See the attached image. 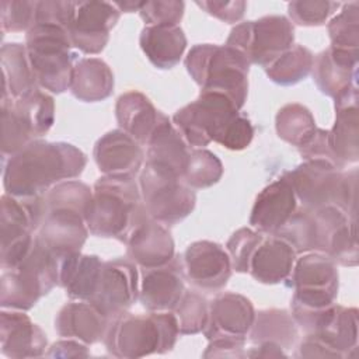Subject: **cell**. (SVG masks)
Segmentation results:
<instances>
[{
    "instance_id": "obj_1",
    "label": "cell",
    "mask_w": 359,
    "mask_h": 359,
    "mask_svg": "<svg viewBox=\"0 0 359 359\" xmlns=\"http://www.w3.org/2000/svg\"><path fill=\"white\" fill-rule=\"evenodd\" d=\"M86 164V154L76 146L38 139L4 158L3 185L13 196H41L56 184L79 177Z\"/></svg>"
},
{
    "instance_id": "obj_2",
    "label": "cell",
    "mask_w": 359,
    "mask_h": 359,
    "mask_svg": "<svg viewBox=\"0 0 359 359\" xmlns=\"http://www.w3.org/2000/svg\"><path fill=\"white\" fill-rule=\"evenodd\" d=\"M294 251L323 252L337 264L355 266L358 264L356 219L334 205L297 209L287 223L276 233Z\"/></svg>"
},
{
    "instance_id": "obj_3",
    "label": "cell",
    "mask_w": 359,
    "mask_h": 359,
    "mask_svg": "<svg viewBox=\"0 0 359 359\" xmlns=\"http://www.w3.org/2000/svg\"><path fill=\"white\" fill-rule=\"evenodd\" d=\"M146 216L140 188L133 177L102 175L93 187L84 220L93 236L125 243Z\"/></svg>"
},
{
    "instance_id": "obj_4",
    "label": "cell",
    "mask_w": 359,
    "mask_h": 359,
    "mask_svg": "<svg viewBox=\"0 0 359 359\" xmlns=\"http://www.w3.org/2000/svg\"><path fill=\"white\" fill-rule=\"evenodd\" d=\"M180 335L172 311L123 313L111 320L104 345L115 358H143L170 352Z\"/></svg>"
},
{
    "instance_id": "obj_5",
    "label": "cell",
    "mask_w": 359,
    "mask_h": 359,
    "mask_svg": "<svg viewBox=\"0 0 359 359\" xmlns=\"http://www.w3.org/2000/svg\"><path fill=\"white\" fill-rule=\"evenodd\" d=\"M185 67L201 91L226 95L238 109L248 93L250 63L226 45L198 43L185 57Z\"/></svg>"
},
{
    "instance_id": "obj_6",
    "label": "cell",
    "mask_w": 359,
    "mask_h": 359,
    "mask_svg": "<svg viewBox=\"0 0 359 359\" xmlns=\"http://www.w3.org/2000/svg\"><path fill=\"white\" fill-rule=\"evenodd\" d=\"M285 175L303 208L334 205L356 219V170L341 172L325 160H306Z\"/></svg>"
},
{
    "instance_id": "obj_7",
    "label": "cell",
    "mask_w": 359,
    "mask_h": 359,
    "mask_svg": "<svg viewBox=\"0 0 359 359\" xmlns=\"http://www.w3.org/2000/svg\"><path fill=\"white\" fill-rule=\"evenodd\" d=\"M59 283V259L34 240L28 254L0 278L1 309L27 311Z\"/></svg>"
},
{
    "instance_id": "obj_8",
    "label": "cell",
    "mask_w": 359,
    "mask_h": 359,
    "mask_svg": "<svg viewBox=\"0 0 359 359\" xmlns=\"http://www.w3.org/2000/svg\"><path fill=\"white\" fill-rule=\"evenodd\" d=\"M25 48L38 87L56 94L66 91L76 63L69 32L56 25L36 24L25 35Z\"/></svg>"
},
{
    "instance_id": "obj_9",
    "label": "cell",
    "mask_w": 359,
    "mask_h": 359,
    "mask_svg": "<svg viewBox=\"0 0 359 359\" xmlns=\"http://www.w3.org/2000/svg\"><path fill=\"white\" fill-rule=\"evenodd\" d=\"M55 122L53 98L36 88L15 100H1V154L13 156L41 139Z\"/></svg>"
},
{
    "instance_id": "obj_10",
    "label": "cell",
    "mask_w": 359,
    "mask_h": 359,
    "mask_svg": "<svg viewBox=\"0 0 359 359\" xmlns=\"http://www.w3.org/2000/svg\"><path fill=\"white\" fill-rule=\"evenodd\" d=\"M294 41L293 24L285 15H265L240 22L230 31L226 46L237 50L250 65L268 67Z\"/></svg>"
},
{
    "instance_id": "obj_11",
    "label": "cell",
    "mask_w": 359,
    "mask_h": 359,
    "mask_svg": "<svg viewBox=\"0 0 359 359\" xmlns=\"http://www.w3.org/2000/svg\"><path fill=\"white\" fill-rule=\"evenodd\" d=\"M240 109L223 94L201 91L199 97L178 109L172 122L191 147L203 149L210 142L220 143Z\"/></svg>"
},
{
    "instance_id": "obj_12",
    "label": "cell",
    "mask_w": 359,
    "mask_h": 359,
    "mask_svg": "<svg viewBox=\"0 0 359 359\" xmlns=\"http://www.w3.org/2000/svg\"><path fill=\"white\" fill-rule=\"evenodd\" d=\"M46 209L43 196H1V269L15 266L31 250Z\"/></svg>"
},
{
    "instance_id": "obj_13",
    "label": "cell",
    "mask_w": 359,
    "mask_h": 359,
    "mask_svg": "<svg viewBox=\"0 0 359 359\" xmlns=\"http://www.w3.org/2000/svg\"><path fill=\"white\" fill-rule=\"evenodd\" d=\"M140 195L146 213L153 220L172 226L195 208L196 195L181 178L165 174L146 164L139 180Z\"/></svg>"
},
{
    "instance_id": "obj_14",
    "label": "cell",
    "mask_w": 359,
    "mask_h": 359,
    "mask_svg": "<svg viewBox=\"0 0 359 359\" xmlns=\"http://www.w3.org/2000/svg\"><path fill=\"white\" fill-rule=\"evenodd\" d=\"M137 299L139 273L135 262L123 258L105 261L90 303L112 320L126 313Z\"/></svg>"
},
{
    "instance_id": "obj_15",
    "label": "cell",
    "mask_w": 359,
    "mask_h": 359,
    "mask_svg": "<svg viewBox=\"0 0 359 359\" xmlns=\"http://www.w3.org/2000/svg\"><path fill=\"white\" fill-rule=\"evenodd\" d=\"M121 11L109 1H76V10L67 29L72 45L87 55H97L107 46L109 32Z\"/></svg>"
},
{
    "instance_id": "obj_16",
    "label": "cell",
    "mask_w": 359,
    "mask_h": 359,
    "mask_svg": "<svg viewBox=\"0 0 359 359\" xmlns=\"http://www.w3.org/2000/svg\"><path fill=\"white\" fill-rule=\"evenodd\" d=\"M184 276L202 290L216 292L231 276V259L226 248L209 240H199L187 247L181 261Z\"/></svg>"
},
{
    "instance_id": "obj_17",
    "label": "cell",
    "mask_w": 359,
    "mask_h": 359,
    "mask_svg": "<svg viewBox=\"0 0 359 359\" xmlns=\"http://www.w3.org/2000/svg\"><path fill=\"white\" fill-rule=\"evenodd\" d=\"M254 318L255 310L250 299L233 292L220 293L209 303V318L203 335L208 341L216 338L247 341Z\"/></svg>"
},
{
    "instance_id": "obj_18",
    "label": "cell",
    "mask_w": 359,
    "mask_h": 359,
    "mask_svg": "<svg viewBox=\"0 0 359 359\" xmlns=\"http://www.w3.org/2000/svg\"><path fill=\"white\" fill-rule=\"evenodd\" d=\"M88 233L83 213L72 209H49L35 238L57 259H62L80 252Z\"/></svg>"
},
{
    "instance_id": "obj_19",
    "label": "cell",
    "mask_w": 359,
    "mask_h": 359,
    "mask_svg": "<svg viewBox=\"0 0 359 359\" xmlns=\"http://www.w3.org/2000/svg\"><path fill=\"white\" fill-rule=\"evenodd\" d=\"M297 210V199L290 181L283 174L266 185L255 198L250 224L259 233L276 234Z\"/></svg>"
},
{
    "instance_id": "obj_20",
    "label": "cell",
    "mask_w": 359,
    "mask_h": 359,
    "mask_svg": "<svg viewBox=\"0 0 359 359\" xmlns=\"http://www.w3.org/2000/svg\"><path fill=\"white\" fill-rule=\"evenodd\" d=\"M328 146L338 168L359 158L358 86L335 98V123L327 130Z\"/></svg>"
},
{
    "instance_id": "obj_21",
    "label": "cell",
    "mask_w": 359,
    "mask_h": 359,
    "mask_svg": "<svg viewBox=\"0 0 359 359\" xmlns=\"http://www.w3.org/2000/svg\"><path fill=\"white\" fill-rule=\"evenodd\" d=\"M46 334L21 310L3 309L0 313V348L7 358H39L45 355Z\"/></svg>"
},
{
    "instance_id": "obj_22",
    "label": "cell",
    "mask_w": 359,
    "mask_h": 359,
    "mask_svg": "<svg viewBox=\"0 0 359 359\" xmlns=\"http://www.w3.org/2000/svg\"><path fill=\"white\" fill-rule=\"evenodd\" d=\"M184 278L181 262L175 258L163 266L144 269L139 302L149 311H172L185 293Z\"/></svg>"
},
{
    "instance_id": "obj_23",
    "label": "cell",
    "mask_w": 359,
    "mask_h": 359,
    "mask_svg": "<svg viewBox=\"0 0 359 359\" xmlns=\"http://www.w3.org/2000/svg\"><path fill=\"white\" fill-rule=\"evenodd\" d=\"M128 257L143 269L163 266L174 259V240L164 224L146 216L125 241Z\"/></svg>"
},
{
    "instance_id": "obj_24",
    "label": "cell",
    "mask_w": 359,
    "mask_h": 359,
    "mask_svg": "<svg viewBox=\"0 0 359 359\" xmlns=\"http://www.w3.org/2000/svg\"><path fill=\"white\" fill-rule=\"evenodd\" d=\"M146 146V164L182 180L192 147L163 112H160L158 123Z\"/></svg>"
},
{
    "instance_id": "obj_25",
    "label": "cell",
    "mask_w": 359,
    "mask_h": 359,
    "mask_svg": "<svg viewBox=\"0 0 359 359\" xmlns=\"http://www.w3.org/2000/svg\"><path fill=\"white\" fill-rule=\"evenodd\" d=\"M97 167L104 175L135 177L143 164L140 144L121 129L101 136L93 151Z\"/></svg>"
},
{
    "instance_id": "obj_26",
    "label": "cell",
    "mask_w": 359,
    "mask_h": 359,
    "mask_svg": "<svg viewBox=\"0 0 359 359\" xmlns=\"http://www.w3.org/2000/svg\"><path fill=\"white\" fill-rule=\"evenodd\" d=\"M358 50H346L330 46L313 62V80L318 90L337 98L351 87L356 86L358 79Z\"/></svg>"
},
{
    "instance_id": "obj_27",
    "label": "cell",
    "mask_w": 359,
    "mask_h": 359,
    "mask_svg": "<svg viewBox=\"0 0 359 359\" xmlns=\"http://www.w3.org/2000/svg\"><path fill=\"white\" fill-rule=\"evenodd\" d=\"M296 255L294 248L280 236L264 234L248 261L247 272L261 283H280L289 279Z\"/></svg>"
},
{
    "instance_id": "obj_28",
    "label": "cell",
    "mask_w": 359,
    "mask_h": 359,
    "mask_svg": "<svg viewBox=\"0 0 359 359\" xmlns=\"http://www.w3.org/2000/svg\"><path fill=\"white\" fill-rule=\"evenodd\" d=\"M111 320L93 303L76 300L65 304L55 317V331L62 338L77 339L86 345L104 339Z\"/></svg>"
},
{
    "instance_id": "obj_29",
    "label": "cell",
    "mask_w": 359,
    "mask_h": 359,
    "mask_svg": "<svg viewBox=\"0 0 359 359\" xmlns=\"http://www.w3.org/2000/svg\"><path fill=\"white\" fill-rule=\"evenodd\" d=\"M115 115L121 130L139 144H147L160 118V111L140 91H126L116 100Z\"/></svg>"
},
{
    "instance_id": "obj_30",
    "label": "cell",
    "mask_w": 359,
    "mask_h": 359,
    "mask_svg": "<svg viewBox=\"0 0 359 359\" xmlns=\"http://www.w3.org/2000/svg\"><path fill=\"white\" fill-rule=\"evenodd\" d=\"M104 261L81 252L59 259V285L72 300L90 302L98 285Z\"/></svg>"
},
{
    "instance_id": "obj_31",
    "label": "cell",
    "mask_w": 359,
    "mask_h": 359,
    "mask_svg": "<svg viewBox=\"0 0 359 359\" xmlns=\"http://www.w3.org/2000/svg\"><path fill=\"white\" fill-rule=\"evenodd\" d=\"M146 57L158 69H172L184 55L187 36L180 25H146L139 38Z\"/></svg>"
},
{
    "instance_id": "obj_32",
    "label": "cell",
    "mask_w": 359,
    "mask_h": 359,
    "mask_svg": "<svg viewBox=\"0 0 359 359\" xmlns=\"http://www.w3.org/2000/svg\"><path fill=\"white\" fill-rule=\"evenodd\" d=\"M69 90L80 101H102L114 91V74L104 60L81 57L73 66Z\"/></svg>"
},
{
    "instance_id": "obj_33",
    "label": "cell",
    "mask_w": 359,
    "mask_h": 359,
    "mask_svg": "<svg viewBox=\"0 0 359 359\" xmlns=\"http://www.w3.org/2000/svg\"><path fill=\"white\" fill-rule=\"evenodd\" d=\"M0 62L3 70L1 100H15L38 88L25 45L4 43L0 50Z\"/></svg>"
},
{
    "instance_id": "obj_34",
    "label": "cell",
    "mask_w": 359,
    "mask_h": 359,
    "mask_svg": "<svg viewBox=\"0 0 359 359\" xmlns=\"http://www.w3.org/2000/svg\"><path fill=\"white\" fill-rule=\"evenodd\" d=\"M248 337L252 344L271 342L286 351L292 348L297 339L296 321L286 310H261L255 313Z\"/></svg>"
},
{
    "instance_id": "obj_35",
    "label": "cell",
    "mask_w": 359,
    "mask_h": 359,
    "mask_svg": "<svg viewBox=\"0 0 359 359\" xmlns=\"http://www.w3.org/2000/svg\"><path fill=\"white\" fill-rule=\"evenodd\" d=\"M313 334L324 339L341 358H349L358 348V310L335 304L325 324Z\"/></svg>"
},
{
    "instance_id": "obj_36",
    "label": "cell",
    "mask_w": 359,
    "mask_h": 359,
    "mask_svg": "<svg viewBox=\"0 0 359 359\" xmlns=\"http://www.w3.org/2000/svg\"><path fill=\"white\" fill-rule=\"evenodd\" d=\"M275 128L282 140L299 149L307 144L317 130L316 121L310 109L297 102L286 104L278 111Z\"/></svg>"
},
{
    "instance_id": "obj_37",
    "label": "cell",
    "mask_w": 359,
    "mask_h": 359,
    "mask_svg": "<svg viewBox=\"0 0 359 359\" xmlns=\"http://www.w3.org/2000/svg\"><path fill=\"white\" fill-rule=\"evenodd\" d=\"M314 56L310 49L303 45H292L268 67L266 76L279 86H293L304 80L313 67Z\"/></svg>"
},
{
    "instance_id": "obj_38",
    "label": "cell",
    "mask_w": 359,
    "mask_h": 359,
    "mask_svg": "<svg viewBox=\"0 0 359 359\" xmlns=\"http://www.w3.org/2000/svg\"><path fill=\"white\" fill-rule=\"evenodd\" d=\"M223 175V164L219 157L206 149H191L189 161L182 181L192 189L209 188Z\"/></svg>"
},
{
    "instance_id": "obj_39",
    "label": "cell",
    "mask_w": 359,
    "mask_h": 359,
    "mask_svg": "<svg viewBox=\"0 0 359 359\" xmlns=\"http://www.w3.org/2000/svg\"><path fill=\"white\" fill-rule=\"evenodd\" d=\"M93 189L80 181L67 180L52 187L43 196L45 209H72L86 213L91 201Z\"/></svg>"
},
{
    "instance_id": "obj_40",
    "label": "cell",
    "mask_w": 359,
    "mask_h": 359,
    "mask_svg": "<svg viewBox=\"0 0 359 359\" xmlns=\"http://www.w3.org/2000/svg\"><path fill=\"white\" fill-rule=\"evenodd\" d=\"M328 34L331 46L358 50L359 46V3L351 1L344 4L339 14L334 15L328 22Z\"/></svg>"
},
{
    "instance_id": "obj_41",
    "label": "cell",
    "mask_w": 359,
    "mask_h": 359,
    "mask_svg": "<svg viewBox=\"0 0 359 359\" xmlns=\"http://www.w3.org/2000/svg\"><path fill=\"white\" fill-rule=\"evenodd\" d=\"M180 334L194 335L203 332L209 318V303L196 292H187L172 310Z\"/></svg>"
},
{
    "instance_id": "obj_42",
    "label": "cell",
    "mask_w": 359,
    "mask_h": 359,
    "mask_svg": "<svg viewBox=\"0 0 359 359\" xmlns=\"http://www.w3.org/2000/svg\"><path fill=\"white\" fill-rule=\"evenodd\" d=\"M341 6L330 0H296L287 4V13L294 24L314 27L323 25Z\"/></svg>"
},
{
    "instance_id": "obj_43",
    "label": "cell",
    "mask_w": 359,
    "mask_h": 359,
    "mask_svg": "<svg viewBox=\"0 0 359 359\" xmlns=\"http://www.w3.org/2000/svg\"><path fill=\"white\" fill-rule=\"evenodd\" d=\"M36 3L28 0H3L0 3L3 32H28L35 25Z\"/></svg>"
},
{
    "instance_id": "obj_44",
    "label": "cell",
    "mask_w": 359,
    "mask_h": 359,
    "mask_svg": "<svg viewBox=\"0 0 359 359\" xmlns=\"http://www.w3.org/2000/svg\"><path fill=\"white\" fill-rule=\"evenodd\" d=\"M262 236L264 233H259L254 229L241 227L229 238L226 251L230 255L231 266L236 272H247L248 261Z\"/></svg>"
},
{
    "instance_id": "obj_45",
    "label": "cell",
    "mask_w": 359,
    "mask_h": 359,
    "mask_svg": "<svg viewBox=\"0 0 359 359\" xmlns=\"http://www.w3.org/2000/svg\"><path fill=\"white\" fill-rule=\"evenodd\" d=\"M185 4L181 0L143 1L139 14L146 25H178Z\"/></svg>"
},
{
    "instance_id": "obj_46",
    "label": "cell",
    "mask_w": 359,
    "mask_h": 359,
    "mask_svg": "<svg viewBox=\"0 0 359 359\" xmlns=\"http://www.w3.org/2000/svg\"><path fill=\"white\" fill-rule=\"evenodd\" d=\"M76 10V1H62V0H45L36 3V24L56 25L65 28L70 27Z\"/></svg>"
},
{
    "instance_id": "obj_47",
    "label": "cell",
    "mask_w": 359,
    "mask_h": 359,
    "mask_svg": "<svg viewBox=\"0 0 359 359\" xmlns=\"http://www.w3.org/2000/svg\"><path fill=\"white\" fill-rule=\"evenodd\" d=\"M196 6L203 8L208 14L216 17L217 20L234 24L240 21L245 13L247 3L241 0L236 1H196Z\"/></svg>"
},
{
    "instance_id": "obj_48",
    "label": "cell",
    "mask_w": 359,
    "mask_h": 359,
    "mask_svg": "<svg viewBox=\"0 0 359 359\" xmlns=\"http://www.w3.org/2000/svg\"><path fill=\"white\" fill-rule=\"evenodd\" d=\"M245 341L230 339V338H216L210 339L203 358H243Z\"/></svg>"
},
{
    "instance_id": "obj_49",
    "label": "cell",
    "mask_w": 359,
    "mask_h": 359,
    "mask_svg": "<svg viewBox=\"0 0 359 359\" xmlns=\"http://www.w3.org/2000/svg\"><path fill=\"white\" fill-rule=\"evenodd\" d=\"M296 356L299 358H341L324 339L317 334H307L299 345Z\"/></svg>"
},
{
    "instance_id": "obj_50",
    "label": "cell",
    "mask_w": 359,
    "mask_h": 359,
    "mask_svg": "<svg viewBox=\"0 0 359 359\" xmlns=\"http://www.w3.org/2000/svg\"><path fill=\"white\" fill-rule=\"evenodd\" d=\"M45 355L53 358H87L90 352L86 344L77 339L65 338L62 341L55 342Z\"/></svg>"
},
{
    "instance_id": "obj_51",
    "label": "cell",
    "mask_w": 359,
    "mask_h": 359,
    "mask_svg": "<svg viewBox=\"0 0 359 359\" xmlns=\"http://www.w3.org/2000/svg\"><path fill=\"white\" fill-rule=\"evenodd\" d=\"M114 4L116 6V8L119 11L123 13H133V11H139L143 1H114Z\"/></svg>"
}]
</instances>
